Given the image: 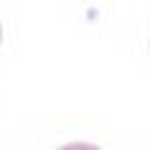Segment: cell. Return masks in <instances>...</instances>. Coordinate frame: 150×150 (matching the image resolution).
I'll use <instances>...</instances> for the list:
<instances>
[{
  "mask_svg": "<svg viewBox=\"0 0 150 150\" xmlns=\"http://www.w3.org/2000/svg\"><path fill=\"white\" fill-rule=\"evenodd\" d=\"M0 40H2V28H0Z\"/></svg>",
  "mask_w": 150,
  "mask_h": 150,
  "instance_id": "6da1fadb",
  "label": "cell"
}]
</instances>
